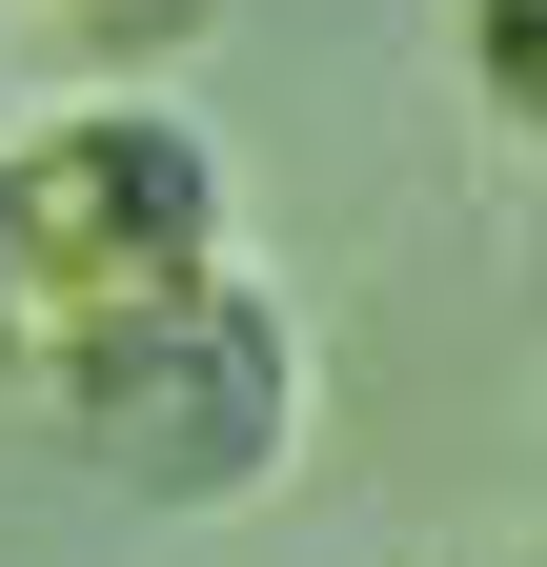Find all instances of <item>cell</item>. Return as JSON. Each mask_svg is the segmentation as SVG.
<instances>
[{
	"label": "cell",
	"mask_w": 547,
	"mask_h": 567,
	"mask_svg": "<svg viewBox=\"0 0 547 567\" xmlns=\"http://www.w3.org/2000/svg\"><path fill=\"white\" fill-rule=\"evenodd\" d=\"M21 183V264H41V344L102 305H163V284L224 264V163H203L183 102H61L41 142H0Z\"/></svg>",
	"instance_id": "2"
},
{
	"label": "cell",
	"mask_w": 547,
	"mask_h": 567,
	"mask_svg": "<svg viewBox=\"0 0 547 567\" xmlns=\"http://www.w3.org/2000/svg\"><path fill=\"white\" fill-rule=\"evenodd\" d=\"M61 365V446H82L102 486H143V507H244L264 466L305 446V344L264 284H163V305H102L41 344Z\"/></svg>",
	"instance_id": "1"
},
{
	"label": "cell",
	"mask_w": 547,
	"mask_h": 567,
	"mask_svg": "<svg viewBox=\"0 0 547 567\" xmlns=\"http://www.w3.org/2000/svg\"><path fill=\"white\" fill-rule=\"evenodd\" d=\"M466 82H487V122L547 163V0H466Z\"/></svg>",
	"instance_id": "3"
},
{
	"label": "cell",
	"mask_w": 547,
	"mask_h": 567,
	"mask_svg": "<svg viewBox=\"0 0 547 567\" xmlns=\"http://www.w3.org/2000/svg\"><path fill=\"white\" fill-rule=\"evenodd\" d=\"M0 365H21V344H0Z\"/></svg>",
	"instance_id": "4"
}]
</instances>
